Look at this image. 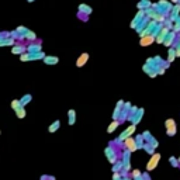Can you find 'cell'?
<instances>
[{
	"label": "cell",
	"instance_id": "5b68a950",
	"mask_svg": "<svg viewBox=\"0 0 180 180\" xmlns=\"http://www.w3.org/2000/svg\"><path fill=\"white\" fill-rule=\"evenodd\" d=\"M134 131H135V124H132L131 127H128V128L125 129L124 132H122V134L120 135V141H121V139H127V138H129L131 135L134 134Z\"/></svg>",
	"mask_w": 180,
	"mask_h": 180
},
{
	"label": "cell",
	"instance_id": "2e32d148",
	"mask_svg": "<svg viewBox=\"0 0 180 180\" xmlns=\"http://www.w3.org/2000/svg\"><path fill=\"white\" fill-rule=\"evenodd\" d=\"M121 167H122V162H116V163H114V166H113V173H117Z\"/></svg>",
	"mask_w": 180,
	"mask_h": 180
},
{
	"label": "cell",
	"instance_id": "e0dca14e",
	"mask_svg": "<svg viewBox=\"0 0 180 180\" xmlns=\"http://www.w3.org/2000/svg\"><path fill=\"white\" fill-rule=\"evenodd\" d=\"M24 37L27 38V40H30V41H34V40L37 38V35H35V34H34L32 31H27V34H25Z\"/></svg>",
	"mask_w": 180,
	"mask_h": 180
},
{
	"label": "cell",
	"instance_id": "9c48e42d",
	"mask_svg": "<svg viewBox=\"0 0 180 180\" xmlns=\"http://www.w3.org/2000/svg\"><path fill=\"white\" fill-rule=\"evenodd\" d=\"M87 58H89L87 54H82V56H80V58H79V59L76 60V66H78V68H80V66H83V65L86 63V60H87Z\"/></svg>",
	"mask_w": 180,
	"mask_h": 180
},
{
	"label": "cell",
	"instance_id": "277c9868",
	"mask_svg": "<svg viewBox=\"0 0 180 180\" xmlns=\"http://www.w3.org/2000/svg\"><path fill=\"white\" fill-rule=\"evenodd\" d=\"M25 45H23V44H14L13 46H11V54H14V55H21V54H24L25 52Z\"/></svg>",
	"mask_w": 180,
	"mask_h": 180
},
{
	"label": "cell",
	"instance_id": "9a60e30c",
	"mask_svg": "<svg viewBox=\"0 0 180 180\" xmlns=\"http://www.w3.org/2000/svg\"><path fill=\"white\" fill-rule=\"evenodd\" d=\"M151 42H153V37H148V38H142L141 40V44H142L143 46H146V45H149Z\"/></svg>",
	"mask_w": 180,
	"mask_h": 180
},
{
	"label": "cell",
	"instance_id": "484cf974",
	"mask_svg": "<svg viewBox=\"0 0 180 180\" xmlns=\"http://www.w3.org/2000/svg\"><path fill=\"white\" fill-rule=\"evenodd\" d=\"M48 180H55V177H52V176H49V179Z\"/></svg>",
	"mask_w": 180,
	"mask_h": 180
},
{
	"label": "cell",
	"instance_id": "7c38bea8",
	"mask_svg": "<svg viewBox=\"0 0 180 180\" xmlns=\"http://www.w3.org/2000/svg\"><path fill=\"white\" fill-rule=\"evenodd\" d=\"M44 60H45V63L52 65V63H56V62H58V58H56V56H45Z\"/></svg>",
	"mask_w": 180,
	"mask_h": 180
},
{
	"label": "cell",
	"instance_id": "ba28073f",
	"mask_svg": "<svg viewBox=\"0 0 180 180\" xmlns=\"http://www.w3.org/2000/svg\"><path fill=\"white\" fill-rule=\"evenodd\" d=\"M28 54H34V52H40L41 51V45H38V44H30L28 45Z\"/></svg>",
	"mask_w": 180,
	"mask_h": 180
},
{
	"label": "cell",
	"instance_id": "5bb4252c",
	"mask_svg": "<svg viewBox=\"0 0 180 180\" xmlns=\"http://www.w3.org/2000/svg\"><path fill=\"white\" fill-rule=\"evenodd\" d=\"M20 107H23L21 106V103H20V100H13V102H11V108H13L14 111L19 110Z\"/></svg>",
	"mask_w": 180,
	"mask_h": 180
},
{
	"label": "cell",
	"instance_id": "ac0fdd59",
	"mask_svg": "<svg viewBox=\"0 0 180 180\" xmlns=\"http://www.w3.org/2000/svg\"><path fill=\"white\" fill-rule=\"evenodd\" d=\"M117 127H118V121H114V122H113V124H111L110 127L107 128V132H108V134H110V132H113V131H114Z\"/></svg>",
	"mask_w": 180,
	"mask_h": 180
},
{
	"label": "cell",
	"instance_id": "603a6c76",
	"mask_svg": "<svg viewBox=\"0 0 180 180\" xmlns=\"http://www.w3.org/2000/svg\"><path fill=\"white\" fill-rule=\"evenodd\" d=\"M4 37H10V32H7V31L0 32V38H4Z\"/></svg>",
	"mask_w": 180,
	"mask_h": 180
},
{
	"label": "cell",
	"instance_id": "d6986e66",
	"mask_svg": "<svg viewBox=\"0 0 180 180\" xmlns=\"http://www.w3.org/2000/svg\"><path fill=\"white\" fill-rule=\"evenodd\" d=\"M75 122V111L70 110L69 111V125H73Z\"/></svg>",
	"mask_w": 180,
	"mask_h": 180
},
{
	"label": "cell",
	"instance_id": "7a4b0ae2",
	"mask_svg": "<svg viewBox=\"0 0 180 180\" xmlns=\"http://www.w3.org/2000/svg\"><path fill=\"white\" fill-rule=\"evenodd\" d=\"M124 148L127 149L129 153H131V152H135V151L138 149V146H137V142H135V139L129 137V138L124 139Z\"/></svg>",
	"mask_w": 180,
	"mask_h": 180
},
{
	"label": "cell",
	"instance_id": "44dd1931",
	"mask_svg": "<svg viewBox=\"0 0 180 180\" xmlns=\"http://www.w3.org/2000/svg\"><path fill=\"white\" fill-rule=\"evenodd\" d=\"M170 163H172V166H173V167L179 166V161H177L176 158H170Z\"/></svg>",
	"mask_w": 180,
	"mask_h": 180
},
{
	"label": "cell",
	"instance_id": "8fae6325",
	"mask_svg": "<svg viewBox=\"0 0 180 180\" xmlns=\"http://www.w3.org/2000/svg\"><path fill=\"white\" fill-rule=\"evenodd\" d=\"M31 99H32L31 94H25V96H23L21 99H20V103H21V106H23V107H24V106H27L28 103L31 102Z\"/></svg>",
	"mask_w": 180,
	"mask_h": 180
},
{
	"label": "cell",
	"instance_id": "52a82bcc",
	"mask_svg": "<svg viewBox=\"0 0 180 180\" xmlns=\"http://www.w3.org/2000/svg\"><path fill=\"white\" fill-rule=\"evenodd\" d=\"M106 155H107V158H108V161H110V163H116V159H117V156H116V153H114V149L113 148H107L106 149Z\"/></svg>",
	"mask_w": 180,
	"mask_h": 180
},
{
	"label": "cell",
	"instance_id": "d4e9b609",
	"mask_svg": "<svg viewBox=\"0 0 180 180\" xmlns=\"http://www.w3.org/2000/svg\"><path fill=\"white\" fill-rule=\"evenodd\" d=\"M134 180H145V179H143V176L142 175H141V176H139V177H135V179Z\"/></svg>",
	"mask_w": 180,
	"mask_h": 180
},
{
	"label": "cell",
	"instance_id": "83f0119b",
	"mask_svg": "<svg viewBox=\"0 0 180 180\" xmlns=\"http://www.w3.org/2000/svg\"><path fill=\"white\" fill-rule=\"evenodd\" d=\"M28 1H30V3H31V1H34V0H28Z\"/></svg>",
	"mask_w": 180,
	"mask_h": 180
},
{
	"label": "cell",
	"instance_id": "4fadbf2b",
	"mask_svg": "<svg viewBox=\"0 0 180 180\" xmlns=\"http://www.w3.org/2000/svg\"><path fill=\"white\" fill-rule=\"evenodd\" d=\"M59 125H60V122H59V121H55L54 124H51V125H49V128H48V131H49V132H55L56 129L59 128Z\"/></svg>",
	"mask_w": 180,
	"mask_h": 180
},
{
	"label": "cell",
	"instance_id": "cb8c5ba5",
	"mask_svg": "<svg viewBox=\"0 0 180 180\" xmlns=\"http://www.w3.org/2000/svg\"><path fill=\"white\" fill-rule=\"evenodd\" d=\"M48 179H49V176H46V175L41 176V180H48Z\"/></svg>",
	"mask_w": 180,
	"mask_h": 180
},
{
	"label": "cell",
	"instance_id": "8992f818",
	"mask_svg": "<svg viewBox=\"0 0 180 180\" xmlns=\"http://www.w3.org/2000/svg\"><path fill=\"white\" fill-rule=\"evenodd\" d=\"M14 44H16V40H13L11 37L0 38V46H13Z\"/></svg>",
	"mask_w": 180,
	"mask_h": 180
},
{
	"label": "cell",
	"instance_id": "4316f807",
	"mask_svg": "<svg viewBox=\"0 0 180 180\" xmlns=\"http://www.w3.org/2000/svg\"><path fill=\"white\" fill-rule=\"evenodd\" d=\"M177 161H179V165H180V158H179V159H177Z\"/></svg>",
	"mask_w": 180,
	"mask_h": 180
},
{
	"label": "cell",
	"instance_id": "3957f363",
	"mask_svg": "<svg viewBox=\"0 0 180 180\" xmlns=\"http://www.w3.org/2000/svg\"><path fill=\"white\" fill-rule=\"evenodd\" d=\"M166 134L169 137H173L176 134V124H175V120H172V118L166 120Z\"/></svg>",
	"mask_w": 180,
	"mask_h": 180
},
{
	"label": "cell",
	"instance_id": "6da1fadb",
	"mask_svg": "<svg viewBox=\"0 0 180 180\" xmlns=\"http://www.w3.org/2000/svg\"><path fill=\"white\" fill-rule=\"evenodd\" d=\"M159 161H161V153H153L152 156H151V159L148 161V163H146V170L152 172L153 169H156Z\"/></svg>",
	"mask_w": 180,
	"mask_h": 180
},
{
	"label": "cell",
	"instance_id": "7402d4cb",
	"mask_svg": "<svg viewBox=\"0 0 180 180\" xmlns=\"http://www.w3.org/2000/svg\"><path fill=\"white\" fill-rule=\"evenodd\" d=\"M20 60H21V62H25V60H28V54H25V52H24V54H21V55H20Z\"/></svg>",
	"mask_w": 180,
	"mask_h": 180
},
{
	"label": "cell",
	"instance_id": "ffe728a7",
	"mask_svg": "<svg viewBox=\"0 0 180 180\" xmlns=\"http://www.w3.org/2000/svg\"><path fill=\"white\" fill-rule=\"evenodd\" d=\"M141 175H142V173H141L138 169H134V170L131 172V177H132V179H135V177H139Z\"/></svg>",
	"mask_w": 180,
	"mask_h": 180
},
{
	"label": "cell",
	"instance_id": "30bf717a",
	"mask_svg": "<svg viewBox=\"0 0 180 180\" xmlns=\"http://www.w3.org/2000/svg\"><path fill=\"white\" fill-rule=\"evenodd\" d=\"M14 113H16V117L20 118V120H23L24 117H25V108H24V107H20L19 110H16Z\"/></svg>",
	"mask_w": 180,
	"mask_h": 180
}]
</instances>
